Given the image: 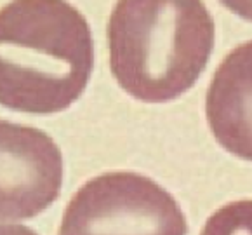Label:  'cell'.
<instances>
[{"instance_id":"1","label":"cell","mask_w":252,"mask_h":235,"mask_svg":"<svg viewBox=\"0 0 252 235\" xmlns=\"http://www.w3.org/2000/svg\"><path fill=\"white\" fill-rule=\"evenodd\" d=\"M91 26L66 0H12L0 12V104L25 113L63 112L89 84Z\"/></svg>"},{"instance_id":"2","label":"cell","mask_w":252,"mask_h":235,"mask_svg":"<svg viewBox=\"0 0 252 235\" xmlns=\"http://www.w3.org/2000/svg\"><path fill=\"white\" fill-rule=\"evenodd\" d=\"M106 35L119 86L143 103H167L204 73L216 30L202 0H119Z\"/></svg>"},{"instance_id":"3","label":"cell","mask_w":252,"mask_h":235,"mask_svg":"<svg viewBox=\"0 0 252 235\" xmlns=\"http://www.w3.org/2000/svg\"><path fill=\"white\" fill-rule=\"evenodd\" d=\"M188 223L172 194L130 171L104 172L78 188L58 235H186Z\"/></svg>"},{"instance_id":"4","label":"cell","mask_w":252,"mask_h":235,"mask_svg":"<svg viewBox=\"0 0 252 235\" xmlns=\"http://www.w3.org/2000/svg\"><path fill=\"white\" fill-rule=\"evenodd\" d=\"M2 221L40 214L58 199L63 183V157L52 138L35 127L2 120Z\"/></svg>"},{"instance_id":"5","label":"cell","mask_w":252,"mask_h":235,"mask_svg":"<svg viewBox=\"0 0 252 235\" xmlns=\"http://www.w3.org/2000/svg\"><path fill=\"white\" fill-rule=\"evenodd\" d=\"M205 117L222 148L252 162V40L235 47L218 67L205 96Z\"/></svg>"},{"instance_id":"6","label":"cell","mask_w":252,"mask_h":235,"mask_svg":"<svg viewBox=\"0 0 252 235\" xmlns=\"http://www.w3.org/2000/svg\"><path fill=\"white\" fill-rule=\"evenodd\" d=\"M200 235H252V201L222 205L205 221Z\"/></svg>"},{"instance_id":"7","label":"cell","mask_w":252,"mask_h":235,"mask_svg":"<svg viewBox=\"0 0 252 235\" xmlns=\"http://www.w3.org/2000/svg\"><path fill=\"white\" fill-rule=\"evenodd\" d=\"M219 2L242 19L252 21V0H219Z\"/></svg>"},{"instance_id":"8","label":"cell","mask_w":252,"mask_h":235,"mask_svg":"<svg viewBox=\"0 0 252 235\" xmlns=\"http://www.w3.org/2000/svg\"><path fill=\"white\" fill-rule=\"evenodd\" d=\"M2 235H37L33 230H30L28 227H23V225H2Z\"/></svg>"}]
</instances>
